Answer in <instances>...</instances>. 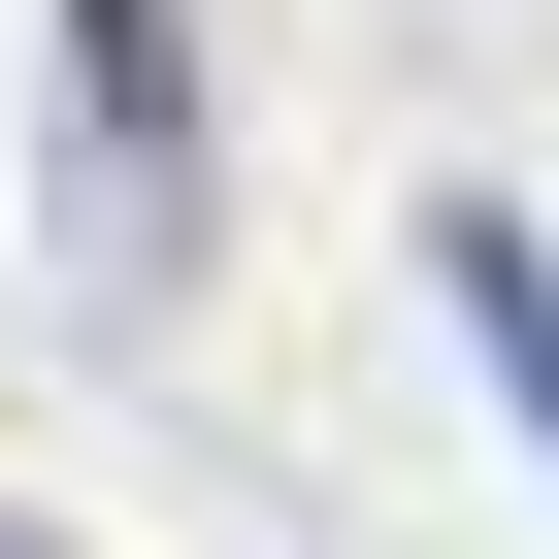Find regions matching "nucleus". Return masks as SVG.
Masks as SVG:
<instances>
[{"mask_svg":"<svg viewBox=\"0 0 559 559\" xmlns=\"http://www.w3.org/2000/svg\"><path fill=\"white\" fill-rule=\"evenodd\" d=\"M461 330H493V362L559 395V263H526V230H461Z\"/></svg>","mask_w":559,"mask_h":559,"instance_id":"obj_1","label":"nucleus"}]
</instances>
